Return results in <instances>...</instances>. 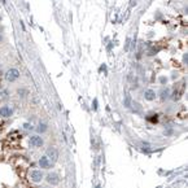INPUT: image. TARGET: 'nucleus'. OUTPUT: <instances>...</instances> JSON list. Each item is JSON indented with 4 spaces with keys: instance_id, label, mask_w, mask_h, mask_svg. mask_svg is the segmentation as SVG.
<instances>
[{
    "instance_id": "9d476101",
    "label": "nucleus",
    "mask_w": 188,
    "mask_h": 188,
    "mask_svg": "<svg viewBox=\"0 0 188 188\" xmlns=\"http://www.w3.org/2000/svg\"><path fill=\"white\" fill-rule=\"evenodd\" d=\"M167 97H169V90L162 88V91H161V100H166Z\"/></svg>"
},
{
    "instance_id": "4468645a",
    "label": "nucleus",
    "mask_w": 188,
    "mask_h": 188,
    "mask_svg": "<svg viewBox=\"0 0 188 188\" xmlns=\"http://www.w3.org/2000/svg\"><path fill=\"white\" fill-rule=\"evenodd\" d=\"M125 105L130 108V96H126V100H125Z\"/></svg>"
},
{
    "instance_id": "0eeeda50",
    "label": "nucleus",
    "mask_w": 188,
    "mask_h": 188,
    "mask_svg": "<svg viewBox=\"0 0 188 188\" xmlns=\"http://www.w3.org/2000/svg\"><path fill=\"white\" fill-rule=\"evenodd\" d=\"M46 156L48 157V158H49V161L52 160V162H55V161L57 160V157H59L57 151H56V148H53V147H49V148H48Z\"/></svg>"
},
{
    "instance_id": "f3484780",
    "label": "nucleus",
    "mask_w": 188,
    "mask_h": 188,
    "mask_svg": "<svg viewBox=\"0 0 188 188\" xmlns=\"http://www.w3.org/2000/svg\"><path fill=\"white\" fill-rule=\"evenodd\" d=\"M3 40V35H2V34H0V42H2Z\"/></svg>"
},
{
    "instance_id": "6e6552de",
    "label": "nucleus",
    "mask_w": 188,
    "mask_h": 188,
    "mask_svg": "<svg viewBox=\"0 0 188 188\" xmlns=\"http://www.w3.org/2000/svg\"><path fill=\"white\" fill-rule=\"evenodd\" d=\"M144 97H145V100H148V101H153V100L156 99V92L151 88H148L144 91Z\"/></svg>"
},
{
    "instance_id": "39448f33",
    "label": "nucleus",
    "mask_w": 188,
    "mask_h": 188,
    "mask_svg": "<svg viewBox=\"0 0 188 188\" xmlns=\"http://www.w3.org/2000/svg\"><path fill=\"white\" fill-rule=\"evenodd\" d=\"M38 164H39V166H40V169H49L51 167V165H52V162L49 161V158L44 155V156H42L40 158H39V161H38Z\"/></svg>"
},
{
    "instance_id": "7ed1b4c3",
    "label": "nucleus",
    "mask_w": 188,
    "mask_h": 188,
    "mask_svg": "<svg viewBox=\"0 0 188 188\" xmlns=\"http://www.w3.org/2000/svg\"><path fill=\"white\" fill-rule=\"evenodd\" d=\"M30 179H31V182H34V183H40L43 179H44V174H43V171H40V170H31Z\"/></svg>"
},
{
    "instance_id": "dca6fc26",
    "label": "nucleus",
    "mask_w": 188,
    "mask_h": 188,
    "mask_svg": "<svg viewBox=\"0 0 188 188\" xmlns=\"http://www.w3.org/2000/svg\"><path fill=\"white\" fill-rule=\"evenodd\" d=\"M160 81H161V83H166V82H167V79H166V78H164V77H162V78H161V79H160Z\"/></svg>"
},
{
    "instance_id": "1a4fd4ad",
    "label": "nucleus",
    "mask_w": 188,
    "mask_h": 188,
    "mask_svg": "<svg viewBox=\"0 0 188 188\" xmlns=\"http://www.w3.org/2000/svg\"><path fill=\"white\" fill-rule=\"evenodd\" d=\"M48 130V125L46 123V122H39L38 126H37V131L39 134H44L46 131Z\"/></svg>"
},
{
    "instance_id": "f257e3e1",
    "label": "nucleus",
    "mask_w": 188,
    "mask_h": 188,
    "mask_svg": "<svg viewBox=\"0 0 188 188\" xmlns=\"http://www.w3.org/2000/svg\"><path fill=\"white\" fill-rule=\"evenodd\" d=\"M20 72L17 70V69H14V68H11L9 70H8L7 73H5V81L7 82H16L17 79H18L20 78Z\"/></svg>"
},
{
    "instance_id": "f8f14e48",
    "label": "nucleus",
    "mask_w": 188,
    "mask_h": 188,
    "mask_svg": "<svg viewBox=\"0 0 188 188\" xmlns=\"http://www.w3.org/2000/svg\"><path fill=\"white\" fill-rule=\"evenodd\" d=\"M24 129L27 130V131H31V130H34V126L31 123H29V122H25V123H24Z\"/></svg>"
},
{
    "instance_id": "423d86ee",
    "label": "nucleus",
    "mask_w": 188,
    "mask_h": 188,
    "mask_svg": "<svg viewBox=\"0 0 188 188\" xmlns=\"http://www.w3.org/2000/svg\"><path fill=\"white\" fill-rule=\"evenodd\" d=\"M12 114H13V109H12L11 107L4 105V107L0 108V117H3V118H9Z\"/></svg>"
},
{
    "instance_id": "ddd939ff",
    "label": "nucleus",
    "mask_w": 188,
    "mask_h": 188,
    "mask_svg": "<svg viewBox=\"0 0 188 188\" xmlns=\"http://www.w3.org/2000/svg\"><path fill=\"white\" fill-rule=\"evenodd\" d=\"M18 95H20V97H25V96L27 95V91H26L25 88H20L18 90Z\"/></svg>"
},
{
    "instance_id": "9b49d317",
    "label": "nucleus",
    "mask_w": 188,
    "mask_h": 188,
    "mask_svg": "<svg viewBox=\"0 0 188 188\" xmlns=\"http://www.w3.org/2000/svg\"><path fill=\"white\" fill-rule=\"evenodd\" d=\"M8 95H9V92H8L7 90L0 91V99H2V100H5V99L8 97Z\"/></svg>"
},
{
    "instance_id": "f03ea898",
    "label": "nucleus",
    "mask_w": 188,
    "mask_h": 188,
    "mask_svg": "<svg viewBox=\"0 0 188 188\" xmlns=\"http://www.w3.org/2000/svg\"><path fill=\"white\" fill-rule=\"evenodd\" d=\"M29 143L33 148H40V147L44 145V140H43V138L39 136V135H33V136H30Z\"/></svg>"
},
{
    "instance_id": "2eb2a0df",
    "label": "nucleus",
    "mask_w": 188,
    "mask_h": 188,
    "mask_svg": "<svg viewBox=\"0 0 188 188\" xmlns=\"http://www.w3.org/2000/svg\"><path fill=\"white\" fill-rule=\"evenodd\" d=\"M92 108L95 109V110L97 109V99H95V100H94V103H92Z\"/></svg>"
},
{
    "instance_id": "20e7f679",
    "label": "nucleus",
    "mask_w": 188,
    "mask_h": 188,
    "mask_svg": "<svg viewBox=\"0 0 188 188\" xmlns=\"http://www.w3.org/2000/svg\"><path fill=\"white\" fill-rule=\"evenodd\" d=\"M46 180H47V183H49V184H52V186H59L60 184V177H59L57 173H49V174H47Z\"/></svg>"
},
{
    "instance_id": "6ab92c4d",
    "label": "nucleus",
    "mask_w": 188,
    "mask_h": 188,
    "mask_svg": "<svg viewBox=\"0 0 188 188\" xmlns=\"http://www.w3.org/2000/svg\"><path fill=\"white\" fill-rule=\"evenodd\" d=\"M0 22H2V16H0Z\"/></svg>"
},
{
    "instance_id": "a211bd4d",
    "label": "nucleus",
    "mask_w": 188,
    "mask_h": 188,
    "mask_svg": "<svg viewBox=\"0 0 188 188\" xmlns=\"http://www.w3.org/2000/svg\"><path fill=\"white\" fill-rule=\"evenodd\" d=\"M96 188H101V187H100V186H96Z\"/></svg>"
}]
</instances>
